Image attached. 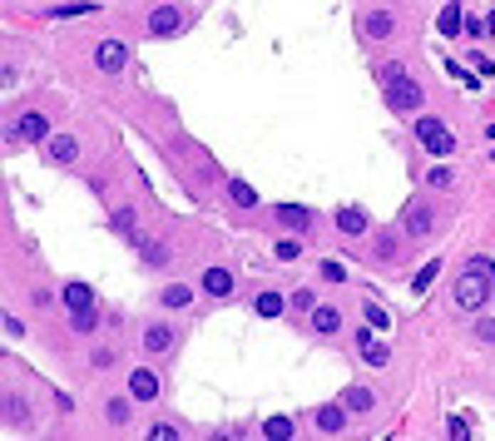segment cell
<instances>
[{"instance_id":"obj_1","label":"cell","mask_w":495,"mask_h":441,"mask_svg":"<svg viewBox=\"0 0 495 441\" xmlns=\"http://www.w3.org/2000/svg\"><path fill=\"white\" fill-rule=\"evenodd\" d=\"M495 298V263L491 258H471L461 273H456V308L461 313H476Z\"/></svg>"},{"instance_id":"obj_2","label":"cell","mask_w":495,"mask_h":441,"mask_svg":"<svg viewBox=\"0 0 495 441\" xmlns=\"http://www.w3.org/2000/svg\"><path fill=\"white\" fill-rule=\"evenodd\" d=\"M382 85H387V105H392L396 114H421L426 90L406 75V65H387V70H382Z\"/></svg>"},{"instance_id":"obj_3","label":"cell","mask_w":495,"mask_h":441,"mask_svg":"<svg viewBox=\"0 0 495 441\" xmlns=\"http://www.w3.org/2000/svg\"><path fill=\"white\" fill-rule=\"evenodd\" d=\"M60 303L70 308V323H75L80 337H90V332L99 328V303H95V288H90V283H80V278L65 283V288H60Z\"/></svg>"},{"instance_id":"obj_4","label":"cell","mask_w":495,"mask_h":441,"mask_svg":"<svg viewBox=\"0 0 495 441\" xmlns=\"http://www.w3.org/2000/svg\"><path fill=\"white\" fill-rule=\"evenodd\" d=\"M416 144H421L426 154H436V159H446V154L456 149L446 119H436V114H416Z\"/></svg>"},{"instance_id":"obj_5","label":"cell","mask_w":495,"mask_h":441,"mask_svg":"<svg viewBox=\"0 0 495 441\" xmlns=\"http://www.w3.org/2000/svg\"><path fill=\"white\" fill-rule=\"evenodd\" d=\"M144 25H149V35H154V40H174V35H184V30H189V15H184V5H154Z\"/></svg>"},{"instance_id":"obj_6","label":"cell","mask_w":495,"mask_h":441,"mask_svg":"<svg viewBox=\"0 0 495 441\" xmlns=\"http://www.w3.org/2000/svg\"><path fill=\"white\" fill-rule=\"evenodd\" d=\"M55 129H50V114L45 110H25L10 119V139L15 144H40V139H50Z\"/></svg>"},{"instance_id":"obj_7","label":"cell","mask_w":495,"mask_h":441,"mask_svg":"<svg viewBox=\"0 0 495 441\" xmlns=\"http://www.w3.org/2000/svg\"><path fill=\"white\" fill-rule=\"evenodd\" d=\"M198 288H203V298H233V293H238V278H233V268L213 263V268H203Z\"/></svg>"},{"instance_id":"obj_8","label":"cell","mask_w":495,"mask_h":441,"mask_svg":"<svg viewBox=\"0 0 495 441\" xmlns=\"http://www.w3.org/2000/svg\"><path fill=\"white\" fill-rule=\"evenodd\" d=\"M159 392H164V382H159L154 367H134L129 372V397L134 402H159Z\"/></svg>"},{"instance_id":"obj_9","label":"cell","mask_w":495,"mask_h":441,"mask_svg":"<svg viewBox=\"0 0 495 441\" xmlns=\"http://www.w3.org/2000/svg\"><path fill=\"white\" fill-rule=\"evenodd\" d=\"M95 65L104 70V75H119V70L129 65V45H124V40H99L95 45Z\"/></svg>"},{"instance_id":"obj_10","label":"cell","mask_w":495,"mask_h":441,"mask_svg":"<svg viewBox=\"0 0 495 441\" xmlns=\"http://www.w3.org/2000/svg\"><path fill=\"white\" fill-rule=\"evenodd\" d=\"M45 159L60 164V169L75 164V159H80V134H50V139H45Z\"/></svg>"},{"instance_id":"obj_11","label":"cell","mask_w":495,"mask_h":441,"mask_svg":"<svg viewBox=\"0 0 495 441\" xmlns=\"http://www.w3.org/2000/svg\"><path fill=\"white\" fill-rule=\"evenodd\" d=\"M332 223H337L347 238H362V233L372 228V219H367V209H362V204H342V209L332 214Z\"/></svg>"},{"instance_id":"obj_12","label":"cell","mask_w":495,"mask_h":441,"mask_svg":"<svg viewBox=\"0 0 495 441\" xmlns=\"http://www.w3.org/2000/svg\"><path fill=\"white\" fill-rule=\"evenodd\" d=\"M431 228H436V209L431 204H411L406 209V228H401L406 238H431Z\"/></svg>"},{"instance_id":"obj_13","label":"cell","mask_w":495,"mask_h":441,"mask_svg":"<svg viewBox=\"0 0 495 441\" xmlns=\"http://www.w3.org/2000/svg\"><path fill=\"white\" fill-rule=\"evenodd\" d=\"M362 35H367V40H392L396 15L392 10H367V15H362Z\"/></svg>"},{"instance_id":"obj_14","label":"cell","mask_w":495,"mask_h":441,"mask_svg":"<svg viewBox=\"0 0 495 441\" xmlns=\"http://www.w3.org/2000/svg\"><path fill=\"white\" fill-rule=\"evenodd\" d=\"M357 342H362L367 367H387V362H392V342H387V337H377V332H357Z\"/></svg>"},{"instance_id":"obj_15","label":"cell","mask_w":495,"mask_h":441,"mask_svg":"<svg viewBox=\"0 0 495 441\" xmlns=\"http://www.w3.org/2000/svg\"><path fill=\"white\" fill-rule=\"evenodd\" d=\"M347 417H352V412H347L342 402H327V407H317V417H312V422H317L327 437H342V432H347Z\"/></svg>"},{"instance_id":"obj_16","label":"cell","mask_w":495,"mask_h":441,"mask_svg":"<svg viewBox=\"0 0 495 441\" xmlns=\"http://www.w3.org/2000/svg\"><path fill=\"white\" fill-rule=\"evenodd\" d=\"M273 219L283 223V228H293V233H307L312 228V209H302V204H273Z\"/></svg>"},{"instance_id":"obj_17","label":"cell","mask_w":495,"mask_h":441,"mask_svg":"<svg viewBox=\"0 0 495 441\" xmlns=\"http://www.w3.org/2000/svg\"><path fill=\"white\" fill-rule=\"evenodd\" d=\"M174 342H179V332L169 328V323H149L144 328V352H154V357L159 352H174Z\"/></svg>"},{"instance_id":"obj_18","label":"cell","mask_w":495,"mask_h":441,"mask_svg":"<svg viewBox=\"0 0 495 441\" xmlns=\"http://www.w3.org/2000/svg\"><path fill=\"white\" fill-rule=\"evenodd\" d=\"M312 332H317V337H337V332H342V313H337L332 303H317V308H312Z\"/></svg>"},{"instance_id":"obj_19","label":"cell","mask_w":495,"mask_h":441,"mask_svg":"<svg viewBox=\"0 0 495 441\" xmlns=\"http://www.w3.org/2000/svg\"><path fill=\"white\" fill-rule=\"evenodd\" d=\"M337 402H342V407H347L352 417H367V412L377 407V397H372V387H357V382H352V387H347V392H342Z\"/></svg>"},{"instance_id":"obj_20","label":"cell","mask_w":495,"mask_h":441,"mask_svg":"<svg viewBox=\"0 0 495 441\" xmlns=\"http://www.w3.org/2000/svg\"><path fill=\"white\" fill-rule=\"evenodd\" d=\"M194 298H198V293H194V288H189V283H169V288L159 293V303H164L169 313H184V308H189Z\"/></svg>"},{"instance_id":"obj_21","label":"cell","mask_w":495,"mask_h":441,"mask_svg":"<svg viewBox=\"0 0 495 441\" xmlns=\"http://www.w3.org/2000/svg\"><path fill=\"white\" fill-rule=\"evenodd\" d=\"M288 308H293V303H288L283 293H258V298H253V313H258V318H283Z\"/></svg>"},{"instance_id":"obj_22","label":"cell","mask_w":495,"mask_h":441,"mask_svg":"<svg viewBox=\"0 0 495 441\" xmlns=\"http://www.w3.org/2000/svg\"><path fill=\"white\" fill-rule=\"evenodd\" d=\"M396 253H401L396 228H382V233H377V243H372V258H377V263H396Z\"/></svg>"},{"instance_id":"obj_23","label":"cell","mask_w":495,"mask_h":441,"mask_svg":"<svg viewBox=\"0 0 495 441\" xmlns=\"http://www.w3.org/2000/svg\"><path fill=\"white\" fill-rule=\"evenodd\" d=\"M441 278V258H426L421 268H416V278H411V293L421 298V293H431V283Z\"/></svg>"},{"instance_id":"obj_24","label":"cell","mask_w":495,"mask_h":441,"mask_svg":"<svg viewBox=\"0 0 495 441\" xmlns=\"http://www.w3.org/2000/svg\"><path fill=\"white\" fill-rule=\"evenodd\" d=\"M129 412H134V397H109L104 402V422L109 427H129Z\"/></svg>"},{"instance_id":"obj_25","label":"cell","mask_w":495,"mask_h":441,"mask_svg":"<svg viewBox=\"0 0 495 441\" xmlns=\"http://www.w3.org/2000/svg\"><path fill=\"white\" fill-rule=\"evenodd\" d=\"M95 10H99L95 0H65V5H50L45 15L50 20H75V15H95Z\"/></svg>"},{"instance_id":"obj_26","label":"cell","mask_w":495,"mask_h":441,"mask_svg":"<svg viewBox=\"0 0 495 441\" xmlns=\"http://www.w3.org/2000/svg\"><path fill=\"white\" fill-rule=\"evenodd\" d=\"M436 30H441V35H461V30H466V15H461V5H456V0H446V10H441Z\"/></svg>"},{"instance_id":"obj_27","label":"cell","mask_w":495,"mask_h":441,"mask_svg":"<svg viewBox=\"0 0 495 441\" xmlns=\"http://www.w3.org/2000/svg\"><path fill=\"white\" fill-rule=\"evenodd\" d=\"M228 199L243 204V209H258V194H253V184H243V179H228Z\"/></svg>"},{"instance_id":"obj_28","label":"cell","mask_w":495,"mask_h":441,"mask_svg":"<svg viewBox=\"0 0 495 441\" xmlns=\"http://www.w3.org/2000/svg\"><path fill=\"white\" fill-rule=\"evenodd\" d=\"M114 233H124V238H129L134 248L144 243V238H139V223H134V214H129V209H124V214H114Z\"/></svg>"},{"instance_id":"obj_29","label":"cell","mask_w":495,"mask_h":441,"mask_svg":"<svg viewBox=\"0 0 495 441\" xmlns=\"http://www.w3.org/2000/svg\"><path fill=\"white\" fill-rule=\"evenodd\" d=\"M139 253H144L149 268H164V263H169V248H164V243H139Z\"/></svg>"},{"instance_id":"obj_30","label":"cell","mask_w":495,"mask_h":441,"mask_svg":"<svg viewBox=\"0 0 495 441\" xmlns=\"http://www.w3.org/2000/svg\"><path fill=\"white\" fill-rule=\"evenodd\" d=\"M5 412H10V427H25V417H30V412H25V402H20L15 392H5Z\"/></svg>"},{"instance_id":"obj_31","label":"cell","mask_w":495,"mask_h":441,"mask_svg":"<svg viewBox=\"0 0 495 441\" xmlns=\"http://www.w3.org/2000/svg\"><path fill=\"white\" fill-rule=\"evenodd\" d=\"M263 437H293V417H268L263 422Z\"/></svg>"},{"instance_id":"obj_32","label":"cell","mask_w":495,"mask_h":441,"mask_svg":"<svg viewBox=\"0 0 495 441\" xmlns=\"http://www.w3.org/2000/svg\"><path fill=\"white\" fill-rule=\"evenodd\" d=\"M273 253H278V263H293V258H302V243H297V238H278Z\"/></svg>"},{"instance_id":"obj_33","label":"cell","mask_w":495,"mask_h":441,"mask_svg":"<svg viewBox=\"0 0 495 441\" xmlns=\"http://www.w3.org/2000/svg\"><path fill=\"white\" fill-rule=\"evenodd\" d=\"M426 184H431V189H451V184H456V174H451L446 164H436V169L426 174Z\"/></svg>"},{"instance_id":"obj_34","label":"cell","mask_w":495,"mask_h":441,"mask_svg":"<svg viewBox=\"0 0 495 441\" xmlns=\"http://www.w3.org/2000/svg\"><path fill=\"white\" fill-rule=\"evenodd\" d=\"M288 303H293V308H302V313H312V308H317V293H312V288H297Z\"/></svg>"},{"instance_id":"obj_35","label":"cell","mask_w":495,"mask_h":441,"mask_svg":"<svg viewBox=\"0 0 495 441\" xmlns=\"http://www.w3.org/2000/svg\"><path fill=\"white\" fill-rule=\"evenodd\" d=\"M466 35H471V40H486V35H491V20L471 15V20H466Z\"/></svg>"},{"instance_id":"obj_36","label":"cell","mask_w":495,"mask_h":441,"mask_svg":"<svg viewBox=\"0 0 495 441\" xmlns=\"http://www.w3.org/2000/svg\"><path fill=\"white\" fill-rule=\"evenodd\" d=\"M322 278H327V283H342V278H347V268H342V263H332V258H327V263H322Z\"/></svg>"},{"instance_id":"obj_37","label":"cell","mask_w":495,"mask_h":441,"mask_svg":"<svg viewBox=\"0 0 495 441\" xmlns=\"http://www.w3.org/2000/svg\"><path fill=\"white\" fill-rule=\"evenodd\" d=\"M471 60H476V75H481V80H486V75H495V60H491V55H481V50H476Z\"/></svg>"},{"instance_id":"obj_38","label":"cell","mask_w":495,"mask_h":441,"mask_svg":"<svg viewBox=\"0 0 495 441\" xmlns=\"http://www.w3.org/2000/svg\"><path fill=\"white\" fill-rule=\"evenodd\" d=\"M0 323H5V332H10V337H15V342H20V337H25V323H20V318H15V313H5V318H0Z\"/></svg>"},{"instance_id":"obj_39","label":"cell","mask_w":495,"mask_h":441,"mask_svg":"<svg viewBox=\"0 0 495 441\" xmlns=\"http://www.w3.org/2000/svg\"><path fill=\"white\" fill-rule=\"evenodd\" d=\"M149 437H154V441L164 437V441H169V437H179V432H174V427H169V422H154V427H149Z\"/></svg>"},{"instance_id":"obj_40","label":"cell","mask_w":495,"mask_h":441,"mask_svg":"<svg viewBox=\"0 0 495 441\" xmlns=\"http://www.w3.org/2000/svg\"><path fill=\"white\" fill-rule=\"evenodd\" d=\"M367 318H372V328H387V313H382L377 303H367Z\"/></svg>"},{"instance_id":"obj_41","label":"cell","mask_w":495,"mask_h":441,"mask_svg":"<svg viewBox=\"0 0 495 441\" xmlns=\"http://www.w3.org/2000/svg\"><path fill=\"white\" fill-rule=\"evenodd\" d=\"M476 337H481V342H495V323H476Z\"/></svg>"},{"instance_id":"obj_42","label":"cell","mask_w":495,"mask_h":441,"mask_svg":"<svg viewBox=\"0 0 495 441\" xmlns=\"http://www.w3.org/2000/svg\"><path fill=\"white\" fill-rule=\"evenodd\" d=\"M491 35H495V10H491Z\"/></svg>"}]
</instances>
